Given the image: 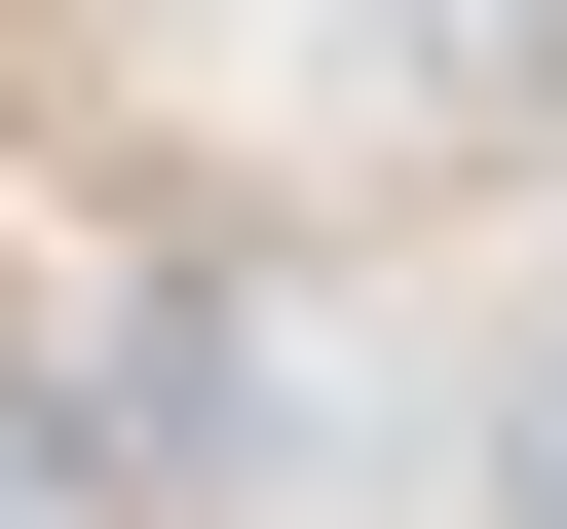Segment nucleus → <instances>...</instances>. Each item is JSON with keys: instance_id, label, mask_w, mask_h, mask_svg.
<instances>
[{"instance_id": "obj_1", "label": "nucleus", "mask_w": 567, "mask_h": 529, "mask_svg": "<svg viewBox=\"0 0 567 529\" xmlns=\"http://www.w3.org/2000/svg\"><path fill=\"white\" fill-rule=\"evenodd\" d=\"M492 529H567V341H529V378H492Z\"/></svg>"}]
</instances>
